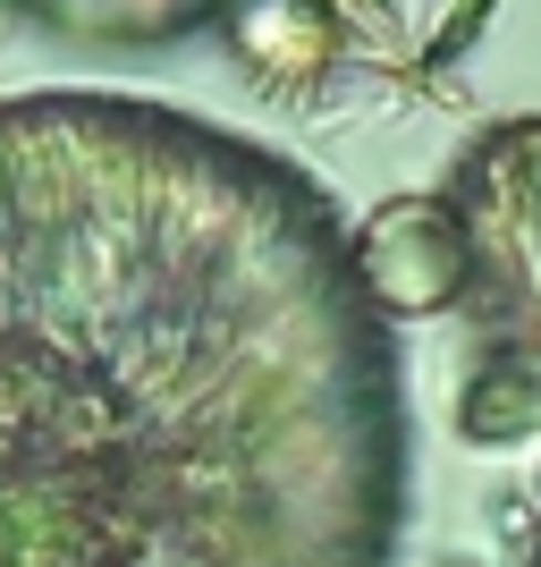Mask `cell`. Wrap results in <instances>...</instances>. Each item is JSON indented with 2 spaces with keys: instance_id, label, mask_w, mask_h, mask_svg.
Listing matches in <instances>:
<instances>
[{
  "instance_id": "2",
  "label": "cell",
  "mask_w": 541,
  "mask_h": 567,
  "mask_svg": "<svg viewBox=\"0 0 541 567\" xmlns=\"http://www.w3.org/2000/svg\"><path fill=\"white\" fill-rule=\"evenodd\" d=\"M347 246H355L364 297L389 322L398 313H448V306H466V288H474V246H466V220H457L448 195L389 204L364 229H347Z\"/></svg>"
},
{
  "instance_id": "3",
  "label": "cell",
  "mask_w": 541,
  "mask_h": 567,
  "mask_svg": "<svg viewBox=\"0 0 541 567\" xmlns=\"http://www.w3.org/2000/svg\"><path fill=\"white\" fill-rule=\"evenodd\" d=\"M237 51H246L254 69H288V60H296V69H313L330 43H322V18L288 9V0H254V9L237 18Z\"/></svg>"
},
{
  "instance_id": "1",
  "label": "cell",
  "mask_w": 541,
  "mask_h": 567,
  "mask_svg": "<svg viewBox=\"0 0 541 567\" xmlns=\"http://www.w3.org/2000/svg\"><path fill=\"white\" fill-rule=\"evenodd\" d=\"M389 313L271 144L127 94L0 102V567H389Z\"/></svg>"
}]
</instances>
